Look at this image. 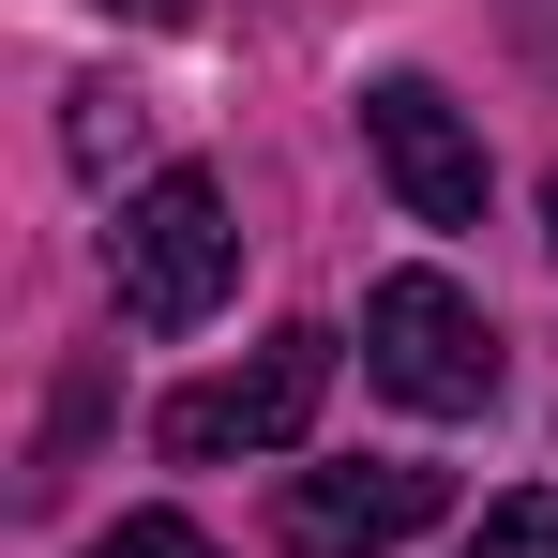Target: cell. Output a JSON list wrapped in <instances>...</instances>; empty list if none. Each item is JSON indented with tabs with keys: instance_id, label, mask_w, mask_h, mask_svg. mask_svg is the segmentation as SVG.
I'll use <instances>...</instances> for the list:
<instances>
[{
	"instance_id": "6da1fadb",
	"label": "cell",
	"mask_w": 558,
	"mask_h": 558,
	"mask_svg": "<svg viewBox=\"0 0 558 558\" xmlns=\"http://www.w3.org/2000/svg\"><path fill=\"white\" fill-rule=\"evenodd\" d=\"M106 287H121V317H136V332H196V317L242 287V227H227V182H196V167L136 182V211L106 227Z\"/></svg>"
},
{
	"instance_id": "7a4b0ae2",
	"label": "cell",
	"mask_w": 558,
	"mask_h": 558,
	"mask_svg": "<svg viewBox=\"0 0 558 558\" xmlns=\"http://www.w3.org/2000/svg\"><path fill=\"white\" fill-rule=\"evenodd\" d=\"M363 363H377V392H392V408H423V423L498 408V332H483V302H468L453 272H377Z\"/></svg>"
},
{
	"instance_id": "3957f363",
	"label": "cell",
	"mask_w": 558,
	"mask_h": 558,
	"mask_svg": "<svg viewBox=\"0 0 558 558\" xmlns=\"http://www.w3.org/2000/svg\"><path fill=\"white\" fill-rule=\"evenodd\" d=\"M317 392H332V332H272L257 363H227V377H196V392H167V453L182 468H227V453H287L302 423H317Z\"/></svg>"
},
{
	"instance_id": "277c9868",
	"label": "cell",
	"mask_w": 558,
	"mask_h": 558,
	"mask_svg": "<svg viewBox=\"0 0 558 558\" xmlns=\"http://www.w3.org/2000/svg\"><path fill=\"white\" fill-rule=\"evenodd\" d=\"M438 468H408V453H363V468H302L287 483V558H392L408 529H438Z\"/></svg>"
},
{
	"instance_id": "5b68a950",
	"label": "cell",
	"mask_w": 558,
	"mask_h": 558,
	"mask_svg": "<svg viewBox=\"0 0 558 558\" xmlns=\"http://www.w3.org/2000/svg\"><path fill=\"white\" fill-rule=\"evenodd\" d=\"M363 136H377V167H392V196H408L423 227H483V136L453 121V92L377 76V92H363Z\"/></svg>"
},
{
	"instance_id": "8992f818",
	"label": "cell",
	"mask_w": 558,
	"mask_h": 558,
	"mask_svg": "<svg viewBox=\"0 0 558 558\" xmlns=\"http://www.w3.org/2000/svg\"><path fill=\"white\" fill-rule=\"evenodd\" d=\"M61 151H76V182H121V167L151 151V106H136V92H76V121H61Z\"/></svg>"
},
{
	"instance_id": "52a82bcc",
	"label": "cell",
	"mask_w": 558,
	"mask_h": 558,
	"mask_svg": "<svg viewBox=\"0 0 558 558\" xmlns=\"http://www.w3.org/2000/svg\"><path fill=\"white\" fill-rule=\"evenodd\" d=\"M468 558H558V483H529V498H498V513L468 529Z\"/></svg>"
},
{
	"instance_id": "ba28073f",
	"label": "cell",
	"mask_w": 558,
	"mask_h": 558,
	"mask_svg": "<svg viewBox=\"0 0 558 558\" xmlns=\"http://www.w3.org/2000/svg\"><path fill=\"white\" fill-rule=\"evenodd\" d=\"M92 558H211V529H196V513H121Z\"/></svg>"
},
{
	"instance_id": "9c48e42d",
	"label": "cell",
	"mask_w": 558,
	"mask_h": 558,
	"mask_svg": "<svg viewBox=\"0 0 558 558\" xmlns=\"http://www.w3.org/2000/svg\"><path fill=\"white\" fill-rule=\"evenodd\" d=\"M106 15H136V31H182V15H196V0H106Z\"/></svg>"
},
{
	"instance_id": "30bf717a",
	"label": "cell",
	"mask_w": 558,
	"mask_h": 558,
	"mask_svg": "<svg viewBox=\"0 0 558 558\" xmlns=\"http://www.w3.org/2000/svg\"><path fill=\"white\" fill-rule=\"evenodd\" d=\"M544 242H558V182H544Z\"/></svg>"
}]
</instances>
